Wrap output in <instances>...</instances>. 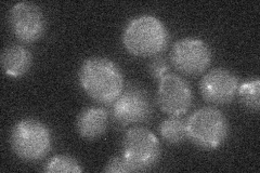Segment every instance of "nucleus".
Instances as JSON below:
<instances>
[{"label":"nucleus","instance_id":"obj_1","mask_svg":"<svg viewBox=\"0 0 260 173\" xmlns=\"http://www.w3.org/2000/svg\"><path fill=\"white\" fill-rule=\"evenodd\" d=\"M78 79L85 93L100 104H112L125 89L124 74L120 67L103 56L85 60L80 66Z\"/></svg>","mask_w":260,"mask_h":173},{"label":"nucleus","instance_id":"obj_2","mask_svg":"<svg viewBox=\"0 0 260 173\" xmlns=\"http://www.w3.org/2000/svg\"><path fill=\"white\" fill-rule=\"evenodd\" d=\"M169 32L158 18L150 14L139 15L125 27L123 44L133 55L141 57L156 56L167 48Z\"/></svg>","mask_w":260,"mask_h":173},{"label":"nucleus","instance_id":"obj_3","mask_svg":"<svg viewBox=\"0 0 260 173\" xmlns=\"http://www.w3.org/2000/svg\"><path fill=\"white\" fill-rule=\"evenodd\" d=\"M228 134L229 122L216 107H202L186 119V137L202 150H217L225 142Z\"/></svg>","mask_w":260,"mask_h":173},{"label":"nucleus","instance_id":"obj_4","mask_svg":"<svg viewBox=\"0 0 260 173\" xmlns=\"http://www.w3.org/2000/svg\"><path fill=\"white\" fill-rule=\"evenodd\" d=\"M10 144L13 153L24 161L44 159L51 150L52 136L49 128L38 119L24 118L11 131Z\"/></svg>","mask_w":260,"mask_h":173},{"label":"nucleus","instance_id":"obj_5","mask_svg":"<svg viewBox=\"0 0 260 173\" xmlns=\"http://www.w3.org/2000/svg\"><path fill=\"white\" fill-rule=\"evenodd\" d=\"M121 155L134 169L143 172L155 166L160 158V143L152 131L143 127L127 130L123 140Z\"/></svg>","mask_w":260,"mask_h":173},{"label":"nucleus","instance_id":"obj_6","mask_svg":"<svg viewBox=\"0 0 260 173\" xmlns=\"http://www.w3.org/2000/svg\"><path fill=\"white\" fill-rule=\"evenodd\" d=\"M112 120L118 127H129L148 121L153 113L151 98L139 86H128L121 94L109 105Z\"/></svg>","mask_w":260,"mask_h":173},{"label":"nucleus","instance_id":"obj_7","mask_svg":"<svg viewBox=\"0 0 260 173\" xmlns=\"http://www.w3.org/2000/svg\"><path fill=\"white\" fill-rule=\"evenodd\" d=\"M213 54L209 46L199 38H182L176 41L170 53V60L180 73L198 76L204 73L211 63Z\"/></svg>","mask_w":260,"mask_h":173},{"label":"nucleus","instance_id":"obj_8","mask_svg":"<svg viewBox=\"0 0 260 173\" xmlns=\"http://www.w3.org/2000/svg\"><path fill=\"white\" fill-rule=\"evenodd\" d=\"M193 103V92L188 81L169 73L159 80L157 104L168 116H183Z\"/></svg>","mask_w":260,"mask_h":173},{"label":"nucleus","instance_id":"obj_9","mask_svg":"<svg viewBox=\"0 0 260 173\" xmlns=\"http://www.w3.org/2000/svg\"><path fill=\"white\" fill-rule=\"evenodd\" d=\"M9 21L13 34L23 43H35L46 31L45 14L36 4H15L11 8Z\"/></svg>","mask_w":260,"mask_h":173},{"label":"nucleus","instance_id":"obj_10","mask_svg":"<svg viewBox=\"0 0 260 173\" xmlns=\"http://www.w3.org/2000/svg\"><path fill=\"white\" fill-rule=\"evenodd\" d=\"M240 86L239 78L226 68L209 71L200 82L202 96L207 103L225 105L233 101Z\"/></svg>","mask_w":260,"mask_h":173},{"label":"nucleus","instance_id":"obj_11","mask_svg":"<svg viewBox=\"0 0 260 173\" xmlns=\"http://www.w3.org/2000/svg\"><path fill=\"white\" fill-rule=\"evenodd\" d=\"M109 119V110L100 106L87 107L77 116L76 130L83 139L93 141L107 132Z\"/></svg>","mask_w":260,"mask_h":173},{"label":"nucleus","instance_id":"obj_12","mask_svg":"<svg viewBox=\"0 0 260 173\" xmlns=\"http://www.w3.org/2000/svg\"><path fill=\"white\" fill-rule=\"evenodd\" d=\"M31 53L21 45L7 47L2 53V65L6 75L19 78L25 75L31 66Z\"/></svg>","mask_w":260,"mask_h":173},{"label":"nucleus","instance_id":"obj_13","mask_svg":"<svg viewBox=\"0 0 260 173\" xmlns=\"http://www.w3.org/2000/svg\"><path fill=\"white\" fill-rule=\"evenodd\" d=\"M160 136L169 144H180L186 139V119L183 116H169L159 125Z\"/></svg>","mask_w":260,"mask_h":173},{"label":"nucleus","instance_id":"obj_14","mask_svg":"<svg viewBox=\"0 0 260 173\" xmlns=\"http://www.w3.org/2000/svg\"><path fill=\"white\" fill-rule=\"evenodd\" d=\"M259 92L260 81L259 78H251L245 80L239 86L238 96L241 104L250 112L257 113L259 111Z\"/></svg>","mask_w":260,"mask_h":173},{"label":"nucleus","instance_id":"obj_15","mask_svg":"<svg viewBox=\"0 0 260 173\" xmlns=\"http://www.w3.org/2000/svg\"><path fill=\"white\" fill-rule=\"evenodd\" d=\"M47 173H80L84 169L77 159L69 155H56L44 168Z\"/></svg>","mask_w":260,"mask_h":173},{"label":"nucleus","instance_id":"obj_16","mask_svg":"<svg viewBox=\"0 0 260 173\" xmlns=\"http://www.w3.org/2000/svg\"><path fill=\"white\" fill-rule=\"evenodd\" d=\"M148 70H149V73L152 76V78L156 79V80H160L165 75L169 74L170 66L164 56L156 55V56H154L151 60V62L149 63Z\"/></svg>","mask_w":260,"mask_h":173},{"label":"nucleus","instance_id":"obj_17","mask_svg":"<svg viewBox=\"0 0 260 173\" xmlns=\"http://www.w3.org/2000/svg\"><path fill=\"white\" fill-rule=\"evenodd\" d=\"M104 172L108 173H128L134 172V169L128 163V161L124 158L123 155H117L112 157L107 166L104 168Z\"/></svg>","mask_w":260,"mask_h":173}]
</instances>
